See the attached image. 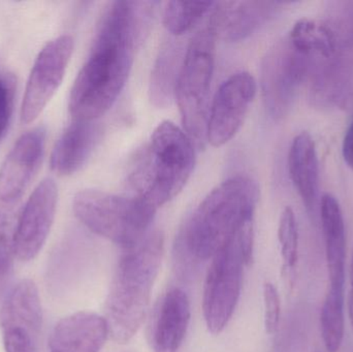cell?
I'll list each match as a JSON object with an SVG mask.
<instances>
[{"instance_id":"cell-3","label":"cell","mask_w":353,"mask_h":352,"mask_svg":"<svg viewBox=\"0 0 353 352\" xmlns=\"http://www.w3.org/2000/svg\"><path fill=\"white\" fill-rule=\"evenodd\" d=\"M163 253V234L155 231L120 260L105 303V320L116 342H128L142 327Z\"/></svg>"},{"instance_id":"cell-24","label":"cell","mask_w":353,"mask_h":352,"mask_svg":"<svg viewBox=\"0 0 353 352\" xmlns=\"http://www.w3.org/2000/svg\"><path fill=\"white\" fill-rule=\"evenodd\" d=\"M278 241L284 270L288 273H292L298 265L300 236L296 214L290 207H286L280 216Z\"/></svg>"},{"instance_id":"cell-23","label":"cell","mask_w":353,"mask_h":352,"mask_svg":"<svg viewBox=\"0 0 353 352\" xmlns=\"http://www.w3.org/2000/svg\"><path fill=\"white\" fill-rule=\"evenodd\" d=\"M215 2L170 1L163 10V24L175 37L190 31L213 10Z\"/></svg>"},{"instance_id":"cell-25","label":"cell","mask_w":353,"mask_h":352,"mask_svg":"<svg viewBox=\"0 0 353 352\" xmlns=\"http://www.w3.org/2000/svg\"><path fill=\"white\" fill-rule=\"evenodd\" d=\"M265 303V328L268 334L273 335L279 330L281 320V300L277 287L272 282L263 284Z\"/></svg>"},{"instance_id":"cell-10","label":"cell","mask_w":353,"mask_h":352,"mask_svg":"<svg viewBox=\"0 0 353 352\" xmlns=\"http://www.w3.org/2000/svg\"><path fill=\"white\" fill-rule=\"evenodd\" d=\"M74 52V39L61 35L46 43L33 64L27 82L22 107L21 122L34 121L61 85L68 62Z\"/></svg>"},{"instance_id":"cell-4","label":"cell","mask_w":353,"mask_h":352,"mask_svg":"<svg viewBox=\"0 0 353 352\" xmlns=\"http://www.w3.org/2000/svg\"><path fill=\"white\" fill-rule=\"evenodd\" d=\"M147 150L130 175L132 194L154 209L176 198L192 174V141L173 122L163 121L151 134Z\"/></svg>"},{"instance_id":"cell-16","label":"cell","mask_w":353,"mask_h":352,"mask_svg":"<svg viewBox=\"0 0 353 352\" xmlns=\"http://www.w3.org/2000/svg\"><path fill=\"white\" fill-rule=\"evenodd\" d=\"M99 136L101 128L97 122L74 120L52 151V171L59 176L77 173L92 154Z\"/></svg>"},{"instance_id":"cell-7","label":"cell","mask_w":353,"mask_h":352,"mask_svg":"<svg viewBox=\"0 0 353 352\" xmlns=\"http://www.w3.org/2000/svg\"><path fill=\"white\" fill-rule=\"evenodd\" d=\"M216 39L209 25L195 33L187 45L176 84L175 99L183 125L189 138L199 146L207 141Z\"/></svg>"},{"instance_id":"cell-17","label":"cell","mask_w":353,"mask_h":352,"mask_svg":"<svg viewBox=\"0 0 353 352\" xmlns=\"http://www.w3.org/2000/svg\"><path fill=\"white\" fill-rule=\"evenodd\" d=\"M321 219L330 287L344 289L346 277L345 222L341 206L333 194H325L321 198Z\"/></svg>"},{"instance_id":"cell-12","label":"cell","mask_w":353,"mask_h":352,"mask_svg":"<svg viewBox=\"0 0 353 352\" xmlns=\"http://www.w3.org/2000/svg\"><path fill=\"white\" fill-rule=\"evenodd\" d=\"M58 188L53 179L41 181L33 190L14 229V256L23 262L37 258L55 219Z\"/></svg>"},{"instance_id":"cell-2","label":"cell","mask_w":353,"mask_h":352,"mask_svg":"<svg viewBox=\"0 0 353 352\" xmlns=\"http://www.w3.org/2000/svg\"><path fill=\"white\" fill-rule=\"evenodd\" d=\"M259 188L251 178L236 176L216 186L189 215L176 247L191 262L213 258L236 235L253 223Z\"/></svg>"},{"instance_id":"cell-15","label":"cell","mask_w":353,"mask_h":352,"mask_svg":"<svg viewBox=\"0 0 353 352\" xmlns=\"http://www.w3.org/2000/svg\"><path fill=\"white\" fill-rule=\"evenodd\" d=\"M105 318L80 311L60 320L49 339L50 352H99L109 337Z\"/></svg>"},{"instance_id":"cell-1","label":"cell","mask_w":353,"mask_h":352,"mask_svg":"<svg viewBox=\"0 0 353 352\" xmlns=\"http://www.w3.org/2000/svg\"><path fill=\"white\" fill-rule=\"evenodd\" d=\"M151 2L114 1L103 12L90 55L70 90L72 119L97 121L117 101L134 64L137 47L150 26Z\"/></svg>"},{"instance_id":"cell-21","label":"cell","mask_w":353,"mask_h":352,"mask_svg":"<svg viewBox=\"0 0 353 352\" xmlns=\"http://www.w3.org/2000/svg\"><path fill=\"white\" fill-rule=\"evenodd\" d=\"M288 41L305 57L330 58L336 52V37L330 27L312 19H301L290 30Z\"/></svg>"},{"instance_id":"cell-27","label":"cell","mask_w":353,"mask_h":352,"mask_svg":"<svg viewBox=\"0 0 353 352\" xmlns=\"http://www.w3.org/2000/svg\"><path fill=\"white\" fill-rule=\"evenodd\" d=\"M14 90V80L10 76H0V143L12 117Z\"/></svg>"},{"instance_id":"cell-26","label":"cell","mask_w":353,"mask_h":352,"mask_svg":"<svg viewBox=\"0 0 353 352\" xmlns=\"http://www.w3.org/2000/svg\"><path fill=\"white\" fill-rule=\"evenodd\" d=\"M14 256V231L6 213L0 211V278L12 270Z\"/></svg>"},{"instance_id":"cell-11","label":"cell","mask_w":353,"mask_h":352,"mask_svg":"<svg viewBox=\"0 0 353 352\" xmlns=\"http://www.w3.org/2000/svg\"><path fill=\"white\" fill-rule=\"evenodd\" d=\"M255 94L256 82L249 72H236L220 85L208 120L207 141L212 146H223L236 136Z\"/></svg>"},{"instance_id":"cell-8","label":"cell","mask_w":353,"mask_h":352,"mask_svg":"<svg viewBox=\"0 0 353 352\" xmlns=\"http://www.w3.org/2000/svg\"><path fill=\"white\" fill-rule=\"evenodd\" d=\"M43 309L37 284L30 279L17 283L0 310L6 352H37Z\"/></svg>"},{"instance_id":"cell-18","label":"cell","mask_w":353,"mask_h":352,"mask_svg":"<svg viewBox=\"0 0 353 352\" xmlns=\"http://www.w3.org/2000/svg\"><path fill=\"white\" fill-rule=\"evenodd\" d=\"M190 301L183 289L165 293L157 312L153 332V351L178 352L190 322Z\"/></svg>"},{"instance_id":"cell-9","label":"cell","mask_w":353,"mask_h":352,"mask_svg":"<svg viewBox=\"0 0 353 352\" xmlns=\"http://www.w3.org/2000/svg\"><path fill=\"white\" fill-rule=\"evenodd\" d=\"M306 68L307 57L296 51L288 39L268 52L261 66V90L274 119H281L290 111Z\"/></svg>"},{"instance_id":"cell-22","label":"cell","mask_w":353,"mask_h":352,"mask_svg":"<svg viewBox=\"0 0 353 352\" xmlns=\"http://www.w3.org/2000/svg\"><path fill=\"white\" fill-rule=\"evenodd\" d=\"M345 295L344 289L329 287L321 306V331L327 352H339L345 336Z\"/></svg>"},{"instance_id":"cell-6","label":"cell","mask_w":353,"mask_h":352,"mask_svg":"<svg viewBox=\"0 0 353 352\" xmlns=\"http://www.w3.org/2000/svg\"><path fill=\"white\" fill-rule=\"evenodd\" d=\"M253 244L254 229L251 223L212 258L203 297V318L212 334H220L236 310L244 269L252 260Z\"/></svg>"},{"instance_id":"cell-13","label":"cell","mask_w":353,"mask_h":352,"mask_svg":"<svg viewBox=\"0 0 353 352\" xmlns=\"http://www.w3.org/2000/svg\"><path fill=\"white\" fill-rule=\"evenodd\" d=\"M45 128L35 127L20 136L0 167V200L14 204L22 198L37 175L43 156Z\"/></svg>"},{"instance_id":"cell-28","label":"cell","mask_w":353,"mask_h":352,"mask_svg":"<svg viewBox=\"0 0 353 352\" xmlns=\"http://www.w3.org/2000/svg\"><path fill=\"white\" fill-rule=\"evenodd\" d=\"M342 154L346 165L353 171V119L344 136Z\"/></svg>"},{"instance_id":"cell-14","label":"cell","mask_w":353,"mask_h":352,"mask_svg":"<svg viewBox=\"0 0 353 352\" xmlns=\"http://www.w3.org/2000/svg\"><path fill=\"white\" fill-rule=\"evenodd\" d=\"M278 2L224 1L214 4L209 19L216 39L239 41L261 28L275 12Z\"/></svg>"},{"instance_id":"cell-5","label":"cell","mask_w":353,"mask_h":352,"mask_svg":"<svg viewBox=\"0 0 353 352\" xmlns=\"http://www.w3.org/2000/svg\"><path fill=\"white\" fill-rule=\"evenodd\" d=\"M77 218L92 233L128 250L150 233L157 209L143 198L97 189L79 191L72 200Z\"/></svg>"},{"instance_id":"cell-29","label":"cell","mask_w":353,"mask_h":352,"mask_svg":"<svg viewBox=\"0 0 353 352\" xmlns=\"http://www.w3.org/2000/svg\"><path fill=\"white\" fill-rule=\"evenodd\" d=\"M350 299H348V315H350V320L353 327V252L352 262H350Z\"/></svg>"},{"instance_id":"cell-19","label":"cell","mask_w":353,"mask_h":352,"mask_svg":"<svg viewBox=\"0 0 353 352\" xmlns=\"http://www.w3.org/2000/svg\"><path fill=\"white\" fill-rule=\"evenodd\" d=\"M288 171L305 207L312 210L319 194V165L316 146L309 132H301L292 141L288 153Z\"/></svg>"},{"instance_id":"cell-20","label":"cell","mask_w":353,"mask_h":352,"mask_svg":"<svg viewBox=\"0 0 353 352\" xmlns=\"http://www.w3.org/2000/svg\"><path fill=\"white\" fill-rule=\"evenodd\" d=\"M186 48L176 39H170L161 48L151 72L149 94L153 105L165 107L176 97V84Z\"/></svg>"}]
</instances>
